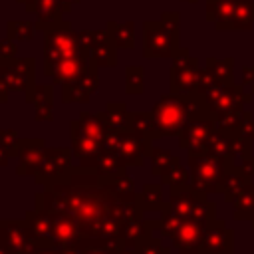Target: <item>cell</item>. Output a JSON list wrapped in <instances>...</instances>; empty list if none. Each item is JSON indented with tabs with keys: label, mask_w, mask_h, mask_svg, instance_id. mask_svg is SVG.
Masks as SVG:
<instances>
[{
	"label": "cell",
	"mask_w": 254,
	"mask_h": 254,
	"mask_svg": "<svg viewBox=\"0 0 254 254\" xmlns=\"http://www.w3.org/2000/svg\"><path fill=\"white\" fill-rule=\"evenodd\" d=\"M187 161H189V173H190V181L189 185L202 192V194H214L220 192V181L222 175L226 173L228 165L224 159L212 155L210 151H192L187 153Z\"/></svg>",
	"instance_id": "cell-4"
},
{
	"label": "cell",
	"mask_w": 254,
	"mask_h": 254,
	"mask_svg": "<svg viewBox=\"0 0 254 254\" xmlns=\"http://www.w3.org/2000/svg\"><path fill=\"white\" fill-rule=\"evenodd\" d=\"M202 67L198 65V60L189 54L187 48H181L177 56L173 58L171 71H169V87L171 93L177 95H190L198 91Z\"/></svg>",
	"instance_id": "cell-8"
},
{
	"label": "cell",
	"mask_w": 254,
	"mask_h": 254,
	"mask_svg": "<svg viewBox=\"0 0 254 254\" xmlns=\"http://www.w3.org/2000/svg\"><path fill=\"white\" fill-rule=\"evenodd\" d=\"M28 103L34 107L36 121H52L54 117V83H36L30 97H26Z\"/></svg>",
	"instance_id": "cell-22"
},
{
	"label": "cell",
	"mask_w": 254,
	"mask_h": 254,
	"mask_svg": "<svg viewBox=\"0 0 254 254\" xmlns=\"http://www.w3.org/2000/svg\"><path fill=\"white\" fill-rule=\"evenodd\" d=\"M20 135H18V131H14V129H0V143L10 151V155L12 157H16V149H18V145H20Z\"/></svg>",
	"instance_id": "cell-37"
},
{
	"label": "cell",
	"mask_w": 254,
	"mask_h": 254,
	"mask_svg": "<svg viewBox=\"0 0 254 254\" xmlns=\"http://www.w3.org/2000/svg\"><path fill=\"white\" fill-rule=\"evenodd\" d=\"M18 56V44L10 38L6 40H0V60H6V58H16Z\"/></svg>",
	"instance_id": "cell-39"
},
{
	"label": "cell",
	"mask_w": 254,
	"mask_h": 254,
	"mask_svg": "<svg viewBox=\"0 0 254 254\" xmlns=\"http://www.w3.org/2000/svg\"><path fill=\"white\" fill-rule=\"evenodd\" d=\"M28 254H62V250L60 248H50V246H38V244H34Z\"/></svg>",
	"instance_id": "cell-42"
},
{
	"label": "cell",
	"mask_w": 254,
	"mask_h": 254,
	"mask_svg": "<svg viewBox=\"0 0 254 254\" xmlns=\"http://www.w3.org/2000/svg\"><path fill=\"white\" fill-rule=\"evenodd\" d=\"M206 20L216 30H252L254 0H206Z\"/></svg>",
	"instance_id": "cell-5"
},
{
	"label": "cell",
	"mask_w": 254,
	"mask_h": 254,
	"mask_svg": "<svg viewBox=\"0 0 254 254\" xmlns=\"http://www.w3.org/2000/svg\"><path fill=\"white\" fill-rule=\"evenodd\" d=\"M155 125H157V135L161 137H179L187 123L190 119L198 117H212L208 111L206 99L196 91L190 95H177V93H165L161 99L155 103L151 109Z\"/></svg>",
	"instance_id": "cell-2"
},
{
	"label": "cell",
	"mask_w": 254,
	"mask_h": 254,
	"mask_svg": "<svg viewBox=\"0 0 254 254\" xmlns=\"http://www.w3.org/2000/svg\"><path fill=\"white\" fill-rule=\"evenodd\" d=\"M179 254H200V252H179Z\"/></svg>",
	"instance_id": "cell-48"
},
{
	"label": "cell",
	"mask_w": 254,
	"mask_h": 254,
	"mask_svg": "<svg viewBox=\"0 0 254 254\" xmlns=\"http://www.w3.org/2000/svg\"><path fill=\"white\" fill-rule=\"evenodd\" d=\"M117 254H137V250L133 246H123V248H119Z\"/></svg>",
	"instance_id": "cell-46"
},
{
	"label": "cell",
	"mask_w": 254,
	"mask_h": 254,
	"mask_svg": "<svg viewBox=\"0 0 254 254\" xmlns=\"http://www.w3.org/2000/svg\"><path fill=\"white\" fill-rule=\"evenodd\" d=\"M183 2H187V4H196L198 0H183Z\"/></svg>",
	"instance_id": "cell-47"
},
{
	"label": "cell",
	"mask_w": 254,
	"mask_h": 254,
	"mask_svg": "<svg viewBox=\"0 0 254 254\" xmlns=\"http://www.w3.org/2000/svg\"><path fill=\"white\" fill-rule=\"evenodd\" d=\"M244 105H234L230 109H224L220 113L214 115V125L218 131L226 133V135H236L238 127L242 125V119H244Z\"/></svg>",
	"instance_id": "cell-28"
},
{
	"label": "cell",
	"mask_w": 254,
	"mask_h": 254,
	"mask_svg": "<svg viewBox=\"0 0 254 254\" xmlns=\"http://www.w3.org/2000/svg\"><path fill=\"white\" fill-rule=\"evenodd\" d=\"M0 246L8 254H28L34 246L30 226L24 220L0 218Z\"/></svg>",
	"instance_id": "cell-10"
},
{
	"label": "cell",
	"mask_w": 254,
	"mask_h": 254,
	"mask_svg": "<svg viewBox=\"0 0 254 254\" xmlns=\"http://www.w3.org/2000/svg\"><path fill=\"white\" fill-rule=\"evenodd\" d=\"M155 228H159V220H145V218L127 220L121 228V240L125 242V246L135 248L141 240H145L147 236H153Z\"/></svg>",
	"instance_id": "cell-24"
},
{
	"label": "cell",
	"mask_w": 254,
	"mask_h": 254,
	"mask_svg": "<svg viewBox=\"0 0 254 254\" xmlns=\"http://www.w3.org/2000/svg\"><path fill=\"white\" fill-rule=\"evenodd\" d=\"M105 30L109 32V36L115 42L117 50H133L135 48V24L133 22L117 24V22L109 20Z\"/></svg>",
	"instance_id": "cell-26"
},
{
	"label": "cell",
	"mask_w": 254,
	"mask_h": 254,
	"mask_svg": "<svg viewBox=\"0 0 254 254\" xmlns=\"http://www.w3.org/2000/svg\"><path fill=\"white\" fill-rule=\"evenodd\" d=\"M212 81H222V83H234V58H206V64L200 73L198 81V93L206 89Z\"/></svg>",
	"instance_id": "cell-19"
},
{
	"label": "cell",
	"mask_w": 254,
	"mask_h": 254,
	"mask_svg": "<svg viewBox=\"0 0 254 254\" xmlns=\"http://www.w3.org/2000/svg\"><path fill=\"white\" fill-rule=\"evenodd\" d=\"M97 117L109 131H131L129 129V111L121 101H109L103 111H97Z\"/></svg>",
	"instance_id": "cell-25"
},
{
	"label": "cell",
	"mask_w": 254,
	"mask_h": 254,
	"mask_svg": "<svg viewBox=\"0 0 254 254\" xmlns=\"http://www.w3.org/2000/svg\"><path fill=\"white\" fill-rule=\"evenodd\" d=\"M208 226L210 224H204L198 220H183L175 230V234L171 236L173 246L179 252H200L202 238Z\"/></svg>",
	"instance_id": "cell-17"
},
{
	"label": "cell",
	"mask_w": 254,
	"mask_h": 254,
	"mask_svg": "<svg viewBox=\"0 0 254 254\" xmlns=\"http://www.w3.org/2000/svg\"><path fill=\"white\" fill-rule=\"evenodd\" d=\"M81 0H62L60 2V12L62 14H69L73 10V6H77Z\"/></svg>",
	"instance_id": "cell-43"
},
{
	"label": "cell",
	"mask_w": 254,
	"mask_h": 254,
	"mask_svg": "<svg viewBox=\"0 0 254 254\" xmlns=\"http://www.w3.org/2000/svg\"><path fill=\"white\" fill-rule=\"evenodd\" d=\"M216 125H214V117H198V119H190L187 123V127L183 129V133L179 135V147L185 149L187 153L192 151H206V143L210 139V135L214 133Z\"/></svg>",
	"instance_id": "cell-13"
},
{
	"label": "cell",
	"mask_w": 254,
	"mask_h": 254,
	"mask_svg": "<svg viewBox=\"0 0 254 254\" xmlns=\"http://www.w3.org/2000/svg\"><path fill=\"white\" fill-rule=\"evenodd\" d=\"M179 12H163L161 20L143 24V56L145 58H175L179 44Z\"/></svg>",
	"instance_id": "cell-3"
},
{
	"label": "cell",
	"mask_w": 254,
	"mask_h": 254,
	"mask_svg": "<svg viewBox=\"0 0 254 254\" xmlns=\"http://www.w3.org/2000/svg\"><path fill=\"white\" fill-rule=\"evenodd\" d=\"M0 254H8V252H6V250H4L2 246H0Z\"/></svg>",
	"instance_id": "cell-49"
},
{
	"label": "cell",
	"mask_w": 254,
	"mask_h": 254,
	"mask_svg": "<svg viewBox=\"0 0 254 254\" xmlns=\"http://www.w3.org/2000/svg\"><path fill=\"white\" fill-rule=\"evenodd\" d=\"M103 149L117 153L125 161V165L141 167L145 159H151L153 139L135 131H107Z\"/></svg>",
	"instance_id": "cell-7"
},
{
	"label": "cell",
	"mask_w": 254,
	"mask_h": 254,
	"mask_svg": "<svg viewBox=\"0 0 254 254\" xmlns=\"http://www.w3.org/2000/svg\"><path fill=\"white\" fill-rule=\"evenodd\" d=\"M6 34L14 42H30L36 34V24L26 20H10L6 24Z\"/></svg>",
	"instance_id": "cell-32"
},
{
	"label": "cell",
	"mask_w": 254,
	"mask_h": 254,
	"mask_svg": "<svg viewBox=\"0 0 254 254\" xmlns=\"http://www.w3.org/2000/svg\"><path fill=\"white\" fill-rule=\"evenodd\" d=\"M16 2L22 4L28 14H36V0H16Z\"/></svg>",
	"instance_id": "cell-45"
},
{
	"label": "cell",
	"mask_w": 254,
	"mask_h": 254,
	"mask_svg": "<svg viewBox=\"0 0 254 254\" xmlns=\"http://www.w3.org/2000/svg\"><path fill=\"white\" fill-rule=\"evenodd\" d=\"M44 67L52 65L64 58L73 56H89L81 44L77 32L71 28V22L60 20L56 24H50L44 30ZM91 58V56H89Z\"/></svg>",
	"instance_id": "cell-6"
},
{
	"label": "cell",
	"mask_w": 254,
	"mask_h": 254,
	"mask_svg": "<svg viewBox=\"0 0 254 254\" xmlns=\"http://www.w3.org/2000/svg\"><path fill=\"white\" fill-rule=\"evenodd\" d=\"M200 254H234V230L222 218H216L206 228Z\"/></svg>",
	"instance_id": "cell-14"
},
{
	"label": "cell",
	"mask_w": 254,
	"mask_h": 254,
	"mask_svg": "<svg viewBox=\"0 0 254 254\" xmlns=\"http://www.w3.org/2000/svg\"><path fill=\"white\" fill-rule=\"evenodd\" d=\"M250 224H252V228H254V218H252V220H250Z\"/></svg>",
	"instance_id": "cell-50"
},
{
	"label": "cell",
	"mask_w": 254,
	"mask_h": 254,
	"mask_svg": "<svg viewBox=\"0 0 254 254\" xmlns=\"http://www.w3.org/2000/svg\"><path fill=\"white\" fill-rule=\"evenodd\" d=\"M234 220H252L254 218V183L246 185L244 190L232 200Z\"/></svg>",
	"instance_id": "cell-29"
},
{
	"label": "cell",
	"mask_w": 254,
	"mask_h": 254,
	"mask_svg": "<svg viewBox=\"0 0 254 254\" xmlns=\"http://www.w3.org/2000/svg\"><path fill=\"white\" fill-rule=\"evenodd\" d=\"M248 93L254 95V65H248L242 69V83H240Z\"/></svg>",
	"instance_id": "cell-40"
},
{
	"label": "cell",
	"mask_w": 254,
	"mask_h": 254,
	"mask_svg": "<svg viewBox=\"0 0 254 254\" xmlns=\"http://www.w3.org/2000/svg\"><path fill=\"white\" fill-rule=\"evenodd\" d=\"M129 129L139 133V135L151 137L153 141L159 139L157 125H155V119H153L151 111H129Z\"/></svg>",
	"instance_id": "cell-30"
},
{
	"label": "cell",
	"mask_w": 254,
	"mask_h": 254,
	"mask_svg": "<svg viewBox=\"0 0 254 254\" xmlns=\"http://www.w3.org/2000/svg\"><path fill=\"white\" fill-rule=\"evenodd\" d=\"M89 54L99 67H115L117 65V46L111 40L107 30H91Z\"/></svg>",
	"instance_id": "cell-20"
},
{
	"label": "cell",
	"mask_w": 254,
	"mask_h": 254,
	"mask_svg": "<svg viewBox=\"0 0 254 254\" xmlns=\"http://www.w3.org/2000/svg\"><path fill=\"white\" fill-rule=\"evenodd\" d=\"M238 145H240L238 135H226V133L214 129V133L210 135V139L206 143V151L224 159L228 165H234V159L238 157Z\"/></svg>",
	"instance_id": "cell-23"
},
{
	"label": "cell",
	"mask_w": 254,
	"mask_h": 254,
	"mask_svg": "<svg viewBox=\"0 0 254 254\" xmlns=\"http://www.w3.org/2000/svg\"><path fill=\"white\" fill-rule=\"evenodd\" d=\"M252 183V175L248 169H244L242 165H232L226 169V173L222 175V181H220V194L224 196L226 202H232L242 190L246 185Z\"/></svg>",
	"instance_id": "cell-21"
},
{
	"label": "cell",
	"mask_w": 254,
	"mask_h": 254,
	"mask_svg": "<svg viewBox=\"0 0 254 254\" xmlns=\"http://www.w3.org/2000/svg\"><path fill=\"white\" fill-rule=\"evenodd\" d=\"M79 165L93 171L99 177H117V175L125 173V167H127L125 161L117 153L107 151V149H99L97 153L79 159Z\"/></svg>",
	"instance_id": "cell-18"
},
{
	"label": "cell",
	"mask_w": 254,
	"mask_h": 254,
	"mask_svg": "<svg viewBox=\"0 0 254 254\" xmlns=\"http://www.w3.org/2000/svg\"><path fill=\"white\" fill-rule=\"evenodd\" d=\"M0 69L8 81L10 91H24L32 95L36 87V60L34 58H6L0 60Z\"/></svg>",
	"instance_id": "cell-9"
},
{
	"label": "cell",
	"mask_w": 254,
	"mask_h": 254,
	"mask_svg": "<svg viewBox=\"0 0 254 254\" xmlns=\"http://www.w3.org/2000/svg\"><path fill=\"white\" fill-rule=\"evenodd\" d=\"M137 254H171V248L163 246L161 238L157 236H147L145 240H141L137 246H135Z\"/></svg>",
	"instance_id": "cell-36"
},
{
	"label": "cell",
	"mask_w": 254,
	"mask_h": 254,
	"mask_svg": "<svg viewBox=\"0 0 254 254\" xmlns=\"http://www.w3.org/2000/svg\"><path fill=\"white\" fill-rule=\"evenodd\" d=\"M97 69H99V65L93 64L85 71H81L75 79L62 85V101L64 103H73V101L85 103V101H89L91 93L97 91V85H99V71Z\"/></svg>",
	"instance_id": "cell-12"
},
{
	"label": "cell",
	"mask_w": 254,
	"mask_h": 254,
	"mask_svg": "<svg viewBox=\"0 0 254 254\" xmlns=\"http://www.w3.org/2000/svg\"><path fill=\"white\" fill-rule=\"evenodd\" d=\"M44 153H46L44 139H24L22 137L20 145L16 149V159H18L16 173L20 177H34Z\"/></svg>",
	"instance_id": "cell-16"
},
{
	"label": "cell",
	"mask_w": 254,
	"mask_h": 254,
	"mask_svg": "<svg viewBox=\"0 0 254 254\" xmlns=\"http://www.w3.org/2000/svg\"><path fill=\"white\" fill-rule=\"evenodd\" d=\"M139 204L145 212H163L167 200L163 198V187L159 183H147L139 192Z\"/></svg>",
	"instance_id": "cell-27"
},
{
	"label": "cell",
	"mask_w": 254,
	"mask_h": 254,
	"mask_svg": "<svg viewBox=\"0 0 254 254\" xmlns=\"http://www.w3.org/2000/svg\"><path fill=\"white\" fill-rule=\"evenodd\" d=\"M34 208L71 214L85 236L97 238H121L123 224L143 218L145 212L139 198L125 200L111 189V177H99L81 165L44 183Z\"/></svg>",
	"instance_id": "cell-1"
},
{
	"label": "cell",
	"mask_w": 254,
	"mask_h": 254,
	"mask_svg": "<svg viewBox=\"0 0 254 254\" xmlns=\"http://www.w3.org/2000/svg\"><path fill=\"white\" fill-rule=\"evenodd\" d=\"M236 135L248 139V141H254V115L250 111L244 113V119H242V125L238 127Z\"/></svg>",
	"instance_id": "cell-38"
},
{
	"label": "cell",
	"mask_w": 254,
	"mask_h": 254,
	"mask_svg": "<svg viewBox=\"0 0 254 254\" xmlns=\"http://www.w3.org/2000/svg\"><path fill=\"white\" fill-rule=\"evenodd\" d=\"M175 161H179V157H177V155H173L169 149L153 147V153H151L153 169H151V173H153L155 177H161V175H163V171H165L167 167H171Z\"/></svg>",
	"instance_id": "cell-35"
},
{
	"label": "cell",
	"mask_w": 254,
	"mask_h": 254,
	"mask_svg": "<svg viewBox=\"0 0 254 254\" xmlns=\"http://www.w3.org/2000/svg\"><path fill=\"white\" fill-rule=\"evenodd\" d=\"M71 149H65V147H52V149H46L36 173H34V181L44 185L48 181H54L58 177H64L65 173H69L73 169L71 165Z\"/></svg>",
	"instance_id": "cell-11"
},
{
	"label": "cell",
	"mask_w": 254,
	"mask_h": 254,
	"mask_svg": "<svg viewBox=\"0 0 254 254\" xmlns=\"http://www.w3.org/2000/svg\"><path fill=\"white\" fill-rule=\"evenodd\" d=\"M159 179H161V183H165V185H169V187H179V185H189L190 173L181 165V159H179V161H175L171 167H167Z\"/></svg>",
	"instance_id": "cell-33"
},
{
	"label": "cell",
	"mask_w": 254,
	"mask_h": 254,
	"mask_svg": "<svg viewBox=\"0 0 254 254\" xmlns=\"http://www.w3.org/2000/svg\"><path fill=\"white\" fill-rule=\"evenodd\" d=\"M10 159H12V155H10V151L0 143V167H6L8 163H10Z\"/></svg>",
	"instance_id": "cell-44"
},
{
	"label": "cell",
	"mask_w": 254,
	"mask_h": 254,
	"mask_svg": "<svg viewBox=\"0 0 254 254\" xmlns=\"http://www.w3.org/2000/svg\"><path fill=\"white\" fill-rule=\"evenodd\" d=\"M8 95H10V87H8V81H6V77L0 69V103H6Z\"/></svg>",
	"instance_id": "cell-41"
},
{
	"label": "cell",
	"mask_w": 254,
	"mask_h": 254,
	"mask_svg": "<svg viewBox=\"0 0 254 254\" xmlns=\"http://www.w3.org/2000/svg\"><path fill=\"white\" fill-rule=\"evenodd\" d=\"M111 189L125 200H137L139 198V192L135 190V181L127 175V173H121L117 177H111Z\"/></svg>",
	"instance_id": "cell-34"
},
{
	"label": "cell",
	"mask_w": 254,
	"mask_h": 254,
	"mask_svg": "<svg viewBox=\"0 0 254 254\" xmlns=\"http://www.w3.org/2000/svg\"><path fill=\"white\" fill-rule=\"evenodd\" d=\"M95 60L89 56H73V58H64L52 65L44 67V75L52 79L54 85H65L67 81L75 79L81 71H85L89 65H93Z\"/></svg>",
	"instance_id": "cell-15"
},
{
	"label": "cell",
	"mask_w": 254,
	"mask_h": 254,
	"mask_svg": "<svg viewBox=\"0 0 254 254\" xmlns=\"http://www.w3.org/2000/svg\"><path fill=\"white\" fill-rule=\"evenodd\" d=\"M125 77V93L129 95H141L145 91V69L141 65H127L123 69Z\"/></svg>",
	"instance_id": "cell-31"
}]
</instances>
